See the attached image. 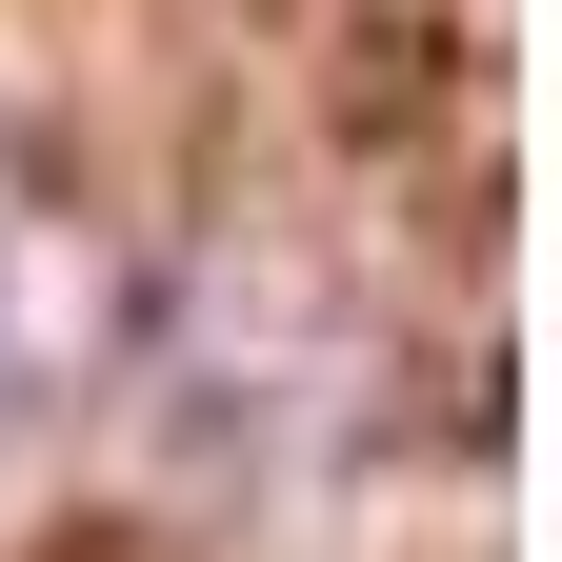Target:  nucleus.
I'll return each mask as SVG.
<instances>
[{
	"mask_svg": "<svg viewBox=\"0 0 562 562\" xmlns=\"http://www.w3.org/2000/svg\"><path fill=\"white\" fill-rule=\"evenodd\" d=\"M0 402H21V322H0Z\"/></svg>",
	"mask_w": 562,
	"mask_h": 562,
	"instance_id": "nucleus-1",
	"label": "nucleus"
}]
</instances>
